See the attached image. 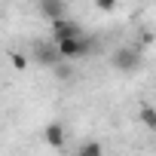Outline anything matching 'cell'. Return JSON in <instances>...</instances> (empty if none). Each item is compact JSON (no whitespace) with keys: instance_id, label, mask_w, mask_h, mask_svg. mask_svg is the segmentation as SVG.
I'll list each match as a JSON object with an SVG mask.
<instances>
[{"instance_id":"6da1fadb","label":"cell","mask_w":156,"mask_h":156,"mask_svg":"<svg viewBox=\"0 0 156 156\" xmlns=\"http://www.w3.org/2000/svg\"><path fill=\"white\" fill-rule=\"evenodd\" d=\"M110 64H113V70H119V73H135V70L144 64V52H141L138 46H119V49L110 55Z\"/></svg>"},{"instance_id":"7a4b0ae2","label":"cell","mask_w":156,"mask_h":156,"mask_svg":"<svg viewBox=\"0 0 156 156\" xmlns=\"http://www.w3.org/2000/svg\"><path fill=\"white\" fill-rule=\"evenodd\" d=\"M58 58H61V55H58V49H55V40H37V43L31 46V61L40 64V67H52Z\"/></svg>"},{"instance_id":"3957f363","label":"cell","mask_w":156,"mask_h":156,"mask_svg":"<svg viewBox=\"0 0 156 156\" xmlns=\"http://www.w3.org/2000/svg\"><path fill=\"white\" fill-rule=\"evenodd\" d=\"M76 34H83V28L76 25L73 19H67V16L52 19V40H61V37H76Z\"/></svg>"},{"instance_id":"277c9868","label":"cell","mask_w":156,"mask_h":156,"mask_svg":"<svg viewBox=\"0 0 156 156\" xmlns=\"http://www.w3.org/2000/svg\"><path fill=\"white\" fill-rule=\"evenodd\" d=\"M43 138H46V144L52 150H64V126L61 122H49L43 129Z\"/></svg>"},{"instance_id":"5b68a950","label":"cell","mask_w":156,"mask_h":156,"mask_svg":"<svg viewBox=\"0 0 156 156\" xmlns=\"http://www.w3.org/2000/svg\"><path fill=\"white\" fill-rule=\"evenodd\" d=\"M40 12L52 22V19H58V16L67 12V0H40Z\"/></svg>"},{"instance_id":"8992f818","label":"cell","mask_w":156,"mask_h":156,"mask_svg":"<svg viewBox=\"0 0 156 156\" xmlns=\"http://www.w3.org/2000/svg\"><path fill=\"white\" fill-rule=\"evenodd\" d=\"M80 156H104V144L86 141V144H80Z\"/></svg>"},{"instance_id":"52a82bcc","label":"cell","mask_w":156,"mask_h":156,"mask_svg":"<svg viewBox=\"0 0 156 156\" xmlns=\"http://www.w3.org/2000/svg\"><path fill=\"white\" fill-rule=\"evenodd\" d=\"M141 122L147 129H156V110H153V104H141Z\"/></svg>"},{"instance_id":"ba28073f","label":"cell","mask_w":156,"mask_h":156,"mask_svg":"<svg viewBox=\"0 0 156 156\" xmlns=\"http://www.w3.org/2000/svg\"><path fill=\"white\" fill-rule=\"evenodd\" d=\"M9 61H12V67H16V70H25V67H28V55H22V52H12V55H9Z\"/></svg>"},{"instance_id":"9c48e42d","label":"cell","mask_w":156,"mask_h":156,"mask_svg":"<svg viewBox=\"0 0 156 156\" xmlns=\"http://www.w3.org/2000/svg\"><path fill=\"white\" fill-rule=\"evenodd\" d=\"M116 3H119V0H95V9L110 12V9H116Z\"/></svg>"}]
</instances>
